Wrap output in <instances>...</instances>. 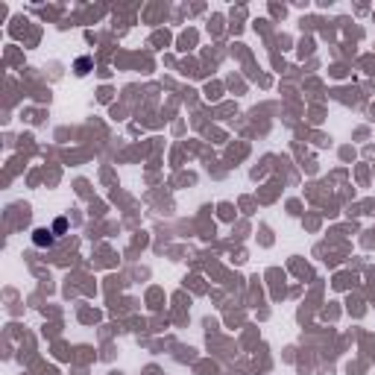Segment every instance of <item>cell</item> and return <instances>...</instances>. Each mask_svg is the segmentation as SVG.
<instances>
[{
  "instance_id": "6da1fadb",
  "label": "cell",
  "mask_w": 375,
  "mask_h": 375,
  "mask_svg": "<svg viewBox=\"0 0 375 375\" xmlns=\"http://www.w3.org/2000/svg\"><path fill=\"white\" fill-rule=\"evenodd\" d=\"M32 243H35V246H41V249H50V246H53V243H56V235H53V232H50V229H35V232H32Z\"/></svg>"
},
{
  "instance_id": "7a4b0ae2",
  "label": "cell",
  "mask_w": 375,
  "mask_h": 375,
  "mask_svg": "<svg viewBox=\"0 0 375 375\" xmlns=\"http://www.w3.org/2000/svg\"><path fill=\"white\" fill-rule=\"evenodd\" d=\"M88 67H91V59H88V56L76 59V73H79V76H85V73H88Z\"/></svg>"
},
{
  "instance_id": "3957f363",
  "label": "cell",
  "mask_w": 375,
  "mask_h": 375,
  "mask_svg": "<svg viewBox=\"0 0 375 375\" xmlns=\"http://www.w3.org/2000/svg\"><path fill=\"white\" fill-rule=\"evenodd\" d=\"M65 229H67V220L65 217H56V223H53V235H62Z\"/></svg>"
}]
</instances>
